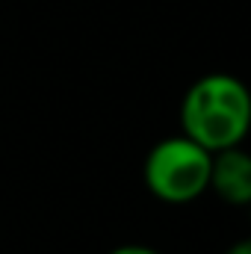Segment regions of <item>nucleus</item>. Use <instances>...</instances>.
<instances>
[{
	"label": "nucleus",
	"instance_id": "obj_1",
	"mask_svg": "<svg viewBox=\"0 0 251 254\" xmlns=\"http://www.w3.org/2000/svg\"><path fill=\"white\" fill-rule=\"evenodd\" d=\"M181 127L187 139L210 154L243 145L251 127V95L246 83L225 71L198 77L184 95Z\"/></svg>",
	"mask_w": 251,
	"mask_h": 254
},
{
	"label": "nucleus",
	"instance_id": "obj_2",
	"mask_svg": "<svg viewBox=\"0 0 251 254\" xmlns=\"http://www.w3.org/2000/svg\"><path fill=\"white\" fill-rule=\"evenodd\" d=\"M213 154L198 142L181 136L160 139L142 166V181L148 192L166 204H189L207 192Z\"/></svg>",
	"mask_w": 251,
	"mask_h": 254
},
{
	"label": "nucleus",
	"instance_id": "obj_3",
	"mask_svg": "<svg viewBox=\"0 0 251 254\" xmlns=\"http://www.w3.org/2000/svg\"><path fill=\"white\" fill-rule=\"evenodd\" d=\"M207 190L234 207H246L251 201V157L243 151V145L213 154Z\"/></svg>",
	"mask_w": 251,
	"mask_h": 254
},
{
	"label": "nucleus",
	"instance_id": "obj_4",
	"mask_svg": "<svg viewBox=\"0 0 251 254\" xmlns=\"http://www.w3.org/2000/svg\"><path fill=\"white\" fill-rule=\"evenodd\" d=\"M107 254H163V252H157V249H151V246H119V249H113V252H107Z\"/></svg>",
	"mask_w": 251,
	"mask_h": 254
},
{
	"label": "nucleus",
	"instance_id": "obj_5",
	"mask_svg": "<svg viewBox=\"0 0 251 254\" xmlns=\"http://www.w3.org/2000/svg\"><path fill=\"white\" fill-rule=\"evenodd\" d=\"M225 254H251V243H246V240H243V243L231 246V249H228Z\"/></svg>",
	"mask_w": 251,
	"mask_h": 254
}]
</instances>
